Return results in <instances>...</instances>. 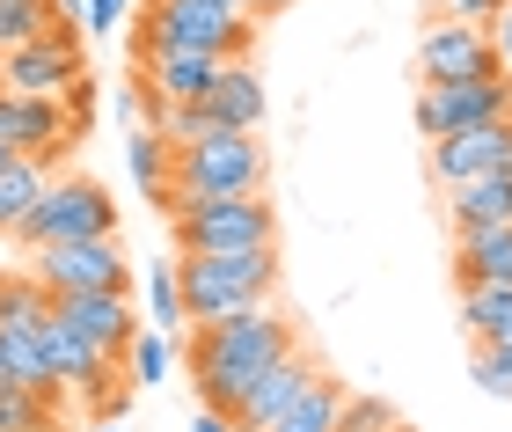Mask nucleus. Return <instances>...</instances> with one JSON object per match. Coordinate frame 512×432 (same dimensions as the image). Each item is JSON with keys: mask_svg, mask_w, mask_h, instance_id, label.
<instances>
[{"mask_svg": "<svg viewBox=\"0 0 512 432\" xmlns=\"http://www.w3.org/2000/svg\"><path fill=\"white\" fill-rule=\"evenodd\" d=\"M300 345L293 315L286 308H242V315H220V323H191V381H198V403H213V411H235L249 396V381L271 367V359H286Z\"/></svg>", "mask_w": 512, "mask_h": 432, "instance_id": "1", "label": "nucleus"}, {"mask_svg": "<svg viewBox=\"0 0 512 432\" xmlns=\"http://www.w3.org/2000/svg\"><path fill=\"white\" fill-rule=\"evenodd\" d=\"M264 140L256 132H205L198 147H176L169 206H205V198H256L264 191Z\"/></svg>", "mask_w": 512, "mask_h": 432, "instance_id": "2", "label": "nucleus"}, {"mask_svg": "<svg viewBox=\"0 0 512 432\" xmlns=\"http://www.w3.org/2000/svg\"><path fill=\"white\" fill-rule=\"evenodd\" d=\"M176 279H183V315L191 323H220V315L264 308L271 286H278V242L271 249H235V257H183Z\"/></svg>", "mask_w": 512, "mask_h": 432, "instance_id": "3", "label": "nucleus"}, {"mask_svg": "<svg viewBox=\"0 0 512 432\" xmlns=\"http://www.w3.org/2000/svg\"><path fill=\"white\" fill-rule=\"evenodd\" d=\"M169 235L183 257H235V249H271L278 213L271 198H205V206H169Z\"/></svg>", "mask_w": 512, "mask_h": 432, "instance_id": "4", "label": "nucleus"}, {"mask_svg": "<svg viewBox=\"0 0 512 432\" xmlns=\"http://www.w3.org/2000/svg\"><path fill=\"white\" fill-rule=\"evenodd\" d=\"M139 44H191V52L249 59L256 15H235L227 0H147V15H139Z\"/></svg>", "mask_w": 512, "mask_h": 432, "instance_id": "5", "label": "nucleus"}, {"mask_svg": "<svg viewBox=\"0 0 512 432\" xmlns=\"http://www.w3.org/2000/svg\"><path fill=\"white\" fill-rule=\"evenodd\" d=\"M88 235H118V198L96 176H52V191L37 198V213L22 220V249H52V242H88Z\"/></svg>", "mask_w": 512, "mask_h": 432, "instance_id": "6", "label": "nucleus"}, {"mask_svg": "<svg viewBox=\"0 0 512 432\" xmlns=\"http://www.w3.org/2000/svg\"><path fill=\"white\" fill-rule=\"evenodd\" d=\"M81 81H88L81 22H52L44 37L15 44V52H0V88H15V96H52V103H66Z\"/></svg>", "mask_w": 512, "mask_h": 432, "instance_id": "7", "label": "nucleus"}, {"mask_svg": "<svg viewBox=\"0 0 512 432\" xmlns=\"http://www.w3.org/2000/svg\"><path fill=\"white\" fill-rule=\"evenodd\" d=\"M30 279L44 293H132V264H125L118 235H88V242L30 249Z\"/></svg>", "mask_w": 512, "mask_h": 432, "instance_id": "8", "label": "nucleus"}, {"mask_svg": "<svg viewBox=\"0 0 512 432\" xmlns=\"http://www.w3.org/2000/svg\"><path fill=\"white\" fill-rule=\"evenodd\" d=\"M512 118V74H483V81H425L417 96V132L425 140H447V132Z\"/></svg>", "mask_w": 512, "mask_h": 432, "instance_id": "9", "label": "nucleus"}, {"mask_svg": "<svg viewBox=\"0 0 512 432\" xmlns=\"http://www.w3.org/2000/svg\"><path fill=\"white\" fill-rule=\"evenodd\" d=\"M417 74H425V81H483V74H505L498 30H491V22H454V15H439L432 30L417 37Z\"/></svg>", "mask_w": 512, "mask_h": 432, "instance_id": "10", "label": "nucleus"}, {"mask_svg": "<svg viewBox=\"0 0 512 432\" xmlns=\"http://www.w3.org/2000/svg\"><path fill=\"white\" fill-rule=\"evenodd\" d=\"M81 132V118L52 96H15L0 88V147L8 154H37V162H59V147Z\"/></svg>", "mask_w": 512, "mask_h": 432, "instance_id": "11", "label": "nucleus"}, {"mask_svg": "<svg viewBox=\"0 0 512 432\" xmlns=\"http://www.w3.org/2000/svg\"><path fill=\"white\" fill-rule=\"evenodd\" d=\"M227 52H191V44H139V81L154 103H205Z\"/></svg>", "mask_w": 512, "mask_h": 432, "instance_id": "12", "label": "nucleus"}, {"mask_svg": "<svg viewBox=\"0 0 512 432\" xmlns=\"http://www.w3.org/2000/svg\"><path fill=\"white\" fill-rule=\"evenodd\" d=\"M432 176H439V184H469V176H512V118H491V125H469V132H447V140H432Z\"/></svg>", "mask_w": 512, "mask_h": 432, "instance_id": "13", "label": "nucleus"}, {"mask_svg": "<svg viewBox=\"0 0 512 432\" xmlns=\"http://www.w3.org/2000/svg\"><path fill=\"white\" fill-rule=\"evenodd\" d=\"M52 315H59V323H74L88 345H103L110 359H125L132 337H139L132 293H52Z\"/></svg>", "mask_w": 512, "mask_h": 432, "instance_id": "14", "label": "nucleus"}, {"mask_svg": "<svg viewBox=\"0 0 512 432\" xmlns=\"http://www.w3.org/2000/svg\"><path fill=\"white\" fill-rule=\"evenodd\" d=\"M315 374H322V367L308 359V345H293L286 359H271V367L256 374V381H249V396H242V403H235V411H227V418H235L242 432H271L278 418H286V403H293L300 389H308Z\"/></svg>", "mask_w": 512, "mask_h": 432, "instance_id": "15", "label": "nucleus"}, {"mask_svg": "<svg viewBox=\"0 0 512 432\" xmlns=\"http://www.w3.org/2000/svg\"><path fill=\"white\" fill-rule=\"evenodd\" d=\"M205 110H213L220 132H256V125H264V81H256V66L227 59L220 81H213V96H205Z\"/></svg>", "mask_w": 512, "mask_h": 432, "instance_id": "16", "label": "nucleus"}, {"mask_svg": "<svg viewBox=\"0 0 512 432\" xmlns=\"http://www.w3.org/2000/svg\"><path fill=\"white\" fill-rule=\"evenodd\" d=\"M44 191H52V162H37V154H8L0 162V242L22 235V220L37 213Z\"/></svg>", "mask_w": 512, "mask_h": 432, "instance_id": "17", "label": "nucleus"}, {"mask_svg": "<svg viewBox=\"0 0 512 432\" xmlns=\"http://www.w3.org/2000/svg\"><path fill=\"white\" fill-rule=\"evenodd\" d=\"M454 279L461 286H476V279L512 286V220L505 227H461L454 235Z\"/></svg>", "mask_w": 512, "mask_h": 432, "instance_id": "18", "label": "nucleus"}, {"mask_svg": "<svg viewBox=\"0 0 512 432\" xmlns=\"http://www.w3.org/2000/svg\"><path fill=\"white\" fill-rule=\"evenodd\" d=\"M447 220L461 227H505L512 220V176H469V184H447Z\"/></svg>", "mask_w": 512, "mask_h": 432, "instance_id": "19", "label": "nucleus"}, {"mask_svg": "<svg viewBox=\"0 0 512 432\" xmlns=\"http://www.w3.org/2000/svg\"><path fill=\"white\" fill-rule=\"evenodd\" d=\"M461 330H469L476 345H498V337H512V286H505V279L461 286Z\"/></svg>", "mask_w": 512, "mask_h": 432, "instance_id": "20", "label": "nucleus"}, {"mask_svg": "<svg viewBox=\"0 0 512 432\" xmlns=\"http://www.w3.org/2000/svg\"><path fill=\"white\" fill-rule=\"evenodd\" d=\"M125 162L139 176V191L154 198V206H169V176H176V140L169 132H154V125H132V140H125Z\"/></svg>", "mask_w": 512, "mask_h": 432, "instance_id": "21", "label": "nucleus"}, {"mask_svg": "<svg viewBox=\"0 0 512 432\" xmlns=\"http://www.w3.org/2000/svg\"><path fill=\"white\" fill-rule=\"evenodd\" d=\"M344 381H330V374H315L308 389H300L293 403H286V418H278L271 432H337V418H344Z\"/></svg>", "mask_w": 512, "mask_h": 432, "instance_id": "22", "label": "nucleus"}, {"mask_svg": "<svg viewBox=\"0 0 512 432\" xmlns=\"http://www.w3.org/2000/svg\"><path fill=\"white\" fill-rule=\"evenodd\" d=\"M169 374H176V337L147 323L132 337V352H125V381H132V389H161Z\"/></svg>", "mask_w": 512, "mask_h": 432, "instance_id": "23", "label": "nucleus"}, {"mask_svg": "<svg viewBox=\"0 0 512 432\" xmlns=\"http://www.w3.org/2000/svg\"><path fill=\"white\" fill-rule=\"evenodd\" d=\"M147 323H154V330H169V337L191 330V315H183V279H176V264H169V257H154V264H147Z\"/></svg>", "mask_w": 512, "mask_h": 432, "instance_id": "24", "label": "nucleus"}, {"mask_svg": "<svg viewBox=\"0 0 512 432\" xmlns=\"http://www.w3.org/2000/svg\"><path fill=\"white\" fill-rule=\"evenodd\" d=\"M52 22H59V8H52V0H0V52H15V44L44 37Z\"/></svg>", "mask_w": 512, "mask_h": 432, "instance_id": "25", "label": "nucleus"}, {"mask_svg": "<svg viewBox=\"0 0 512 432\" xmlns=\"http://www.w3.org/2000/svg\"><path fill=\"white\" fill-rule=\"evenodd\" d=\"M147 125H154V132H169L176 147H198L205 132H220L205 103H154V110H147Z\"/></svg>", "mask_w": 512, "mask_h": 432, "instance_id": "26", "label": "nucleus"}, {"mask_svg": "<svg viewBox=\"0 0 512 432\" xmlns=\"http://www.w3.org/2000/svg\"><path fill=\"white\" fill-rule=\"evenodd\" d=\"M52 411H59V403H44L30 389H0V432H44Z\"/></svg>", "mask_w": 512, "mask_h": 432, "instance_id": "27", "label": "nucleus"}, {"mask_svg": "<svg viewBox=\"0 0 512 432\" xmlns=\"http://www.w3.org/2000/svg\"><path fill=\"white\" fill-rule=\"evenodd\" d=\"M469 381H476L483 396H512V345H505V337H498V345H476Z\"/></svg>", "mask_w": 512, "mask_h": 432, "instance_id": "28", "label": "nucleus"}, {"mask_svg": "<svg viewBox=\"0 0 512 432\" xmlns=\"http://www.w3.org/2000/svg\"><path fill=\"white\" fill-rule=\"evenodd\" d=\"M395 425V411L381 396H344V418H337V432H388Z\"/></svg>", "mask_w": 512, "mask_h": 432, "instance_id": "29", "label": "nucleus"}, {"mask_svg": "<svg viewBox=\"0 0 512 432\" xmlns=\"http://www.w3.org/2000/svg\"><path fill=\"white\" fill-rule=\"evenodd\" d=\"M139 8V0H88V15H81V30L88 37H110V30H125V15Z\"/></svg>", "mask_w": 512, "mask_h": 432, "instance_id": "30", "label": "nucleus"}, {"mask_svg": "<svg viewBox=\"0 0 512 432\" xmlns=\"http://www.w3.org/2000/svg\"><path fill=\"white\" fill-rule=\"evenodd\" d=\"M439 8H447L454 22H498V15L512 8V0H439Z\"/></svg>", "mask_w": 512, "mask_h": 432, "instance_id": "31", "label": "nucleus"}, {"mask_svg": "<svg viewBox=\"0 0 512 432\" xmlns=\"http://www.w3.org/2000/svg\"><path fill=\"white\" fill-rule=\"evenodd\" d=\"M191 432H242L227 411H213V403H198V418H191Z\"/></svg>", "mask_w": 512, "mask_h": 432, "instance_id": "32", "label": "nucleus"}, {"mask_svg": "<svg viewBox=\"0 0 512 432\" xmlns=\"http://www.w3.org/2000/svg\"><path fill=\"white\" fill-rule=\"evenodd\" d=\"M491 30H498V59H505V74H512V8L491 22Z\"/></svg>", "mask_w": 512, "mask_h": 432, "instance_id": "33", "label": "nucleus"}, {"mask_svg": "<svg viewBox=\"0 0 512 432\" xmlns=\"http://www.w3.org/2000/svg\"><path fill=\"white\" fill-rule=\"evenodd\" d=\"M52 8H59V22H81V15H88V0H52Z\"/></svg>", "mask_w": 512, "mask_h": 432, "instance_id": "34", "label": "nucleus"}, {"mask_svg": "<svg viewBox=\"0 0 512 432\" xmlns=\"http://www.w3.org/2000/svg\"><path fill=\"white\" fill-rule=\"evenodd\" d=\"M278 8H293V0H249V15H278Z\"/></svg>", "mask_w": 512, "mask_h": 432, "instance_id": "35", "label": "nucleus"}, {"mask_svg": "<svg viewBox=\"0 0 512 432\" xmlns=\"http://www.w3.org/2000/svg\"><path fill=\"white\" fill-rule=\"evenodd\" d=\"M227 8H235V15H249V0H227Z\"/></svg>", "mask_w": 512, "mask_h": 432, "instance_id": "36", "label": "nucleus"}, {"mask_svg": "<svg viewBox=\"0 0 512 432\" xmlns=\"http://www.w3.org/2000/svg\"><path fill=\"white\" fill-rule=\"evenodd\" d=\"M388 432H417V425H403V418H395V425H388Z\"/></svg>", "mask_w": 512, "mask_h": 432, "instance_id": "37", "label": "nucleus"}, {"mask_svg": "<svg viewBox=\"0 0 512 432\" xmlns=\"http://www.w3.org/2000/svg\"><path fill=\"white\" fill-rule=\"evenodd\" d=\"M103 432H125V425H103Z\"/></svg>", "mask_w": 512, "mask_h": 432, "instance_id": "38", "label": "nucleus"}, {"mask_svg": "<svg viewBox=\"0 0 512 432\" xmlns=\"http://www.w3.org/2000/svg\"><path fill=\"white\" fill-rule=\"evenodd\" d=\"M0 162H8V147H0Z\"/></svg>", "mask_w": 512, "mask_h": 432, "instance_id": "39", "label": "nucleus"}]
</instances>
